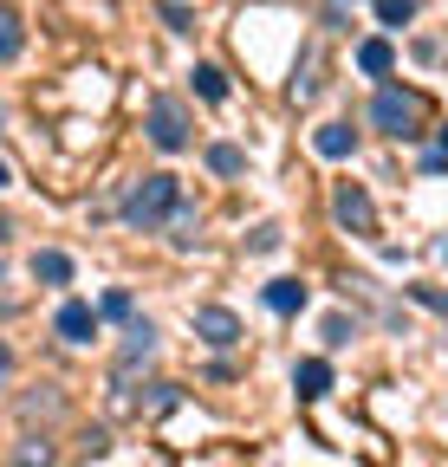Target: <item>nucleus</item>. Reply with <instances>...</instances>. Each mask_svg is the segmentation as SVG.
Segmentation results:
<instances>
[{
	"instance_id": "nucleus-1",
	"label": "nucleus",
	"mask_w": 448,
	"mask_h": 467,
	"mask_svg": "<svg viewBox=\"0 0 448 467\" xmlns=\"http://www.w3.org/2000/svg\"><path fill=\"white\" fill-rule=\"evenodd\" d=\"M176 208H182V182H176V175H162V169H156V175H143V182L124 195V221H130V227H143V234H150V227H162Z\"/></svg>"
},
{
	"instance_id": "nucleus-2",
	"label": "nucleus",
	"mask_w": 448,
	"mask_h": 467,
	"mask_svg": "<svg viewBox=\"0 0 448 467\" xmlns=\"http://www.w3.org/2000/svg\"><path fill=\"white\" fill-rule=\"evenodd\" d=\"M370 124L390 130L397 143L422 137V98H416V91H397V85H383V91L370 98Z\"/></svg>"
},
{
	"instance_id": "nucleus-3",
	"label": "nucleus",
	"mask_w": 448,
	"mask_h": 467,
	"mask_svg": "<svg viewBox=\"0 0 448 467\" xmlns=\"http://www.w3.org/2000/svg\"><path fill=\"white\" fill-rule=\"evenodd\" d=\"M150 143L162 156H182L189 150V110H182V98H150Z\"/></svg>"
},
{
	"instance_id": "nucleus-4",
	"label": "nucleus",
	"mask_w": 448,
	"mask_h": 467,
	"mask_svg": "<svg viewBox=\"0 0 448 467\" xmlns=\"http://www.w3.org/2000/svg\"><path fill=\"white\" fill-rule=\"evenodd\" d=\"M195 337L214 344V350H234L247 331H241V318H234L228 306H202V312H195Z\"/></svg>"
},
{
	"instance_id": "nucleus-5",
	"label": "nucleus",
	"mask_w": 448,
	"mask_h": 467,
	"mask_svg": "<svg viewBox=\"0 0 448 467\" xmlns=\"http://www.w3.org/2000/svg\"><path fill=\"white\" fill-rule=\"evenodd\" d=\"M331 214H339L351 234H377V208H370V195H364L358 182H339V195H331Z\"/></svg>"
},
{
	"instance_id": "nucleus-6",
	"label": "nucleus",
	"mask_w": 448,
	"mask_h": 467,
	"mask_svg": "<svg viewBox=\"0 0 448 467\" xmlns=\"http://www.w3.org/2000/svg\"><path fill=\"white\" fill-rule=\"evenodd\" d=\"M52 331H59L66 344H91V337H98V306L66 299V306H59V318H52Z\"/></svg>"
},
{
	"instance_id": "nucleus-7",
	"label": "nucleus",
	"mask_w": 448,
	"mask_h": 467,
	"mask_svg": "<svg viewBox=\"0 0 448 467\" xmlns=\"http://www.w3.org/2000/svg\"><path fill=\"white\" fill-rule=\"evenodd\" d=\"M150 358H156V325H150V318H130L124 350H118V370H137V364H150Z\"/></svg>"
},
{
	"instance_id": "nucleus-8",
	"label": "nucleus",
	"mask_w": 448,
	"mask_h": 467,
	"mask_svg": "<svg viewBox=\"0 0 448 467\" xmlns=\"http://www.w3.org/2000/svg\"><path fill=\"white\" fill-rule=\"evenodd\" d=\"M293 389H299V402H318V396L331 389V364H325V358H299V364H293Z\"/></svg>"
},
{
	"instance_id": "nucleus-9",
	"label": "nucleus",
	"mask_w": 448,
	"mask_h": 467,
	"mask_svg": "<svg viewBox=\"0 0 448 467\" xmlns=\"http://www.w3.org/2000/svg\"><path fill=\"white\" fill-rule=\"evenodd\" d=\"M312 150H318L325 162H345V156L358 150V130H351V124H318V130H312Z\"/></svg>"
},
{
	"instance_id": "nucleus-10",
	"label": "nucleus",
	"mask_w": 448,
	"mask_h": 467,
	"mask_svg": "<svg viewBox=\"0 0 448 467\" xmlns=\"http://www.w3.org/2000/svg\"><path fill=\"white\" fill-rule=\"evenodd\" d=\"M358 72L364 78H390V72H397V46H390V39H364L358 46Z\"/></svg>"
},
{
	"instance_id": "nucleus-11",
	"label": "nucleus",
	"mask_w": 448,
	"mask_h": 467,
	"mask_svg": "<svg viewBox=\"0 0 448 467\" xmlns=\"http://www.w3.org/2000/svg\"><path fill=\"white\" fill-rule=\"evenodd\" d=\"M33 279H46V285H66V279H72V254H59V247H39V254H33Z\"/></svg>"
},
{
	"instance_id": "nucleus-12",
	"label": "nucleus",
	"mask_w": 448,
	"mask_h": 467,
	"mask_svg": "<svg viewBox=\"0 0 448 467\" xmlns=\"http://www.w3.org/2000/svg\"><path fill=\"white\" fill-rule=\"evenodd\" d=\"M266 306H273L279 318L306 312V285H299V279H273V285H266Z\"/></svg>"
},
{
	"instance_id": "nucleus-13",
	"label": "nucleus",
	"mask_w": 448,
	"mask_h": 467,
	"mask_svg": "<svg viewBox=\"0 0 448 467\" xmlns=\"http://www.w3.org/2000/svg\"><path fill=\"white\" fill-rule=\"evenodd\" d=\"M20 416H26V422H59V416H66V396L46 383L39 396H26V402H20Z\"/></svg>"
},
{
	"instance_id": "nucleus-14",
	"label": "nucleus",
	"mask_w": 448,
	"mask_h": 467,
	"mask_svg": "<svg viewBox=\"0 0 448 467\" xmlns=\"http://www.w3.org/2000/svg\"><path fill=\"white\" fill-rule=\"evenodd\" d=\"M20 46H26V33H20V20H14V7H0V66L20 58Z\"/></svg>"
},
{
	"instance_id": "nucleus-15",
	"label": "nucleus",
	"mask_w": 448,
	"mask_h": 467,
	"mask_svg": "<svg viewBox=\"0 0 448 467\" xmlns=\"http://www.w3.org/2000/svg\"><path fill=\"white\" fill-rule=\"evenodd\" d=\"M208 169H214V175H241V169H247L241 143H214V150H208Z\"/></svg>"
},
{
	"instance_id": "nucleus-16",
	"label": "nucleus",
	"mask_w": 448,
	"mask_h": 467,
	"mask_svg": "<svg viewBox=\"0 0 448 467\" xmlns=\"http://www.w3.org/2000/svg\"><path fill=\"white\" fill-rule=\"evenodd\" d=\"M189 78H195V91H202L208 104H221V98H228V78H221V66H195Z\"/></svg>"
},
{
	"instance_id": "nucleus-17",
	"label": "nucleus",
	"mask_w": 448,
	"mask_h": 467,
	"mask_svg": "<svg viewBox=\"0 0 448 467\" xmlns=\"http://www.w3.org/2000/svg\"><path fill=\"white\" fill-rule=\"evenodd\" d=\"M377 20L383 26H410L416 20V0H377Z\"/></svg>"
},
{
	"instance_id": "nucleus-18",
	"label": "nucleus",
	"mask_w": 448,
	"mask_h": 467,
	"mask_svg": "<svg viewBox=\"0 0 448 467\" xmlns=\"http://www.w3.org/2000/svg\"><path fill=\"white\" fill-rule=\"evenodd\" d=\"M293 98H299V104H312V98H318V78H312V52H299V78H293Z\"/></svg>"
},
{
	"instance_id": "nucleus-19",
	"label": "nucleus",
	"mask_w": 448,
	"mask_h": 467,
	"mask_svg": "<svg viewBox=\"0 0 448 467\" xmlns=\"http://www.w3.org/2000/svg\"><path fill=\"white\" fill-rule=\"evenodd\" d=\"M137 306H130V292L118 285V292H104V306H98V318H130Z\"/></svg>"
},
{
	"instance_id": "nucleus-20",
	"label": "nucleus",
	"mask_w": 448,
	"mask_h": 467,
	"mask_svg": "<svg viewBox=\"0 0 448 467\" xmlns=\"http://www.w3.org/2000/svg\"><path fill=\"white\" fill-rule=\"evenodd\" d=\"M14 461H20V467H52V441L39 435V441H26V448H20Z\"/></svg>"
},
{
	"instance_id": "nucleus-21",
	"label": "nucleus",
	"mask_w": 448,
	"mask_h": 467,
	"mask_svg": "<svg viewBox=\"0 0 448 467\" xmlns=\"http://www.w3.org/2000/svg\"><path fill=\"white\" fill-rule=\"evenodd\" d=\"M162 26H170V33H195L189 26V7H176V0H162Z\"/></svg>"
},
{
	"instance_id": "nucleus-22",
	"label": "nucleus",
	"mask_w": 448,
	"mask_h": 467,
	"mask_svg": "<svg viewBox=\"0 0 448 467\" xmlns=\"http://www.w3.org/2000/svg\"><path fill=\"white\" fill-rule=\"evenodd\" d=\"M351 337H358V325H345L339 312H331V318H325V344H351Z\"/></svg>"
},
{
	"instance_id": "nucleus-23",
	"label": "nucleus",
	"mask_w": 448,
	"mask_h": 467,
	"mask_svg": "<svg viewBox=\"0 0 448 467\" xmlns=\"http://www.w3.org/2000/svg\"><path fill=\"white\" fill-rule=\"evenodd\" d=\"M273 247H279V227H273V221L254 227V254H273Z\"/></svg>"
},
{
	"instance_id": "nucleus-24",
	"label": "nucleus",
	"mask_w": 448,
	"mask_h": 467,
	"mask_svg": "<svg viewBox=\"0 0 448 467\" xmlns=\"http://www.w3.org/2000/svg\"><path fill=\"white\" fill-rule=\"evenodd\" d=\"M7 377H14V350L0 344V389H7Z\"/></svg>"
},
{
	"instance_id": "nucleus-25",
	"label": "nucleus",
	"mask_w": 448,
	"mask_h": 467,
	"mask_svg": "<svg viewBox=\"0 0 448 467\" xmlns=\"http://www.w3.org/2000/svg\"><path fill=\"white\" fill-rule=\"evenodd\" d=\"M7 182H14V169H7V162H0V189H7Z\"/></svg>"
},
{
	"instance_id": "nucleus-26",
	"label": "nucleus",
	"mask_w": 448,
	"mask_h": 467,
	"mask_svg": "<svg viewBox=\"0 0 448 467\" xmlns=\"http://www.w3.org/2000/svg\"><path fill=\"white\" fill-rule=\"evenodd\" d=\"M442 156H448V124H442Z\"/></svg>"
},
{
	"instance_id": "nucleus-27",
	"label": "nucleus",
	"mask_w": 448,
	"mask_h": 467,
	"mask_svg": "<svg viewBox=\"0 0 448 467\" xmlns=\"http://www.w3.org/2000/svg\"><path fill=\"white\" fill-rule=\"evenodd\" d=\"M0 234H7V221H0Z\"/></svg>"
}]
</instances>
